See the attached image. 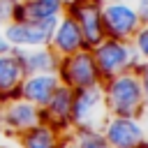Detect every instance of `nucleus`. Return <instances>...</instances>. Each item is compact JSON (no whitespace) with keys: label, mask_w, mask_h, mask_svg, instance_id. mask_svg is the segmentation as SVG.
<instances>
[{"label":"nucleus","mask_w":148,"mask_h":148,"mask_svg":"<svg viewBox=\"0 0 148 148\" xmlns=\"http://www.w3.org/2000/svg\"><path fill=\"white\" fill-rule=\"evenodd\" d=\"M60 76L58 72H42V74H25L23 81L18 83V97L44 109L49 104V99L53 97V92L60 86Z\"/></svg>","instance_id":"nucleus-10"},{"label":"nucleus","mask_w":148,"mask_h":148,"mask_svg":"<svg viewBox=\"0 0 148 148\" xmlns=\"http://www.w3.org/2000/svg\"><path fill=\"white\" fill-rule=\"evenodd\" d=\"M136 74H139V81H141V90H143V102L148 104V62H139L136 67Z\"/></svg>","instance_id":"nucleus-20"},{"label":"nucleus","mask_w":148,"mask_h":148,"mask_svg":"<svg viewBox=\"0 0 148 148\" xmlns=\"http://www.w3.org/2000/svg\"><path fill=\"white\" fill-rule=\"evenodd\" d=\"M25 74H42V72H56L60 58L56 56V51L51 46H35V49H12Z\"/></svg>","instance_id":"nucleus-12"},{"label":"nucleus","mask_w":148,"mask_h":148,"mask_svg":"<svg viewBox=\"0 0 148 148\" xmlns=\"http://www.w3.org/2000/svg\"><path fill=\"white\" fill-rule=\"evenodd\" d=\"M67 0H21L18 14L14 21H46L60 18L65 14Z\"/></svg>","instance_id":"nucleus-14"},{"label":"nucleus","mask_w":148,"mask_h":148,"mask_svg":"<svg viewBox=\"0 0 148 148\" xmlns=\"http://www.w3.org/2000/svg\"><path fill=\"white\" fill-rule=\"evenodd\" d=\"M23 148H62L60 130L53 125H35L23 132Z\"/></svg>","instance_id":"nucleus-16"},{"label":"nucleus","mask_w":148,"mask_h":148,"mask_svg":"<svg viewBox=\"0 0 148 148\" xmlns=\"http://www.w3.org/2000/svg\"><path fill=\"white\" fill-rule=\"evenodd\" d=\"M62 148H76V143H74V141H72V143H65V146H62Z\"/></svg>","instance_id":"nucleus-23"},{"label":"nucleus","mask_w":148,"mask_h":148,"mask_svg":"<svg viewBox=\"0 0 148 148\" xmlns=\"http://www.w3.org/2000/svg\"><path fill=\"white\" fill-rule=\"evenodd\" d=\"M56 72H58L60 81H62L65 86H69L72 90H79V88H88V86L102 83L99 69H97V62H95L90 49H81V51L72 53V56L60 58Z\"/></svg>","instance_id":"nucleus-4"},{"label":"nucleus","mask_w":148,"mask_h":148,"mask_svg":"<svg viewBox=\"0 0 148 148\" xmlns=\"http://www.w3.org/2000/svg\"><path fill=\"white\" fill-rule=\"evenodd\" d=\"M102 134L106 136L111 148H141V146H146L143 127L139 125L136 118L109 116L102 127Z\"/></svg>","instance_id":"nucleus-8"},{"label":"nucleus","mask_w":148,"mask_h":148,"mask_svg":"<svg viewBox=\"0 0 148 148\" xmlns=\"http://www.w3.org/2000/svg\"><path fill=\"white\" fill-rule=\"evenodd\" d=\"M102 25H104L106 37L130 42V37L139 30L141 21H139V16L130 2L109 0V2H102Z\"/></svg>","instance_id":"nucleus-7"},{"label":"nucleus","mask_w":148,"mask_h":148,"mask_svg":"<svg viewBox=\"0 0 148 148\" xmlns=\"http://www.w3.org/2000/svg\"><path fill=\"white\" fill-rule=\"evenodd\" d=\"M7 51H12V46H9V42L5 39V35L0 30V53H7Z\"/></svg>","instance_id":"nucleus-22"},{"label":"nucleus","mask_w":148,"mask_h":148,"mask_svg":"<svg viewBox=\"0 0 148 148\" xmlns=\"http://www.w3.org/2000/svg\"><path fill=\"white\" fill-rule=\"evenodd\" d=\"M25 72L14 51L0 53V99L18 97V83L23 81Z\"/></svg>","instance_id":"nucleus-13"},{"label":"nucleus","mask_w":148,"mask_h":148,"mask_svg":"<svg viewBox=\"0 0 148 148\" xmlns=\"http://www.w3.org/2000/svg\"><path fill=\"white\" fill-rule=\"evenodd\" d=\"M132 7L136 12L139 21L141 23H148V0H136V5H132Z\"/></svg>","instance_id":"nucleus-21"},{"label":"nucleus","mask_w":148,"mask_h":148,"mask_svg":"<svg viewBox=\"0 0 148 148\" xmlns=\"http://www.w3.org/2000/svg\"><path fill=\"white\" fill-rule=\"evenodd\" d=\"M2 25H5V23H2V18H0V28H2Z\"/></svg>","instance_id":"nucleus-24"},{"label":"nucleus","mask_w":148,"mask_h":148,"mask_svg":"<svg viewBox=\"0 0 148 148\" xmlns=\"http://www.w3.org/2000/svg\"><path fill=\"white\" fill-rule=\"evenodd\" d=\"M49 46L56 51L58 58H65V56H72V53L86 49V46H83L81 30H79V23H76L67 12L58 18V25H56V30H53V35H51Z\"/></svg>","instance_id":"nucleus-11"},{"label":"nucleus","mask_w":148,"mask_h":148,"mask_svg":"<svg viewBox=\"0 0 148 148\" xmlns=\"http://www.w3.org/2000/svg\"><path fill=\"white\" fill-rule=\"evenodd\" d=\"M58 25V18L46 21H9L0 30L12 49H35V46H49L51 35Z\"/></svg>","instance_id":"nucleus-5"},{"label":"nucleus","mask_w":148,"mask_h":148,"mask_svg":"<svg viewBox=\"0 0 148 148\" xmlns=\"http://www.w3.org/2000/svg\"><path fill=\"white\" fill-rule=\"evenodd\" d=\"M102 88H104V102H106L109 116L136 118L146 106L136 69H127L123 74H116L102 81Z\"/></svg>","instance_id":"nucleus-1"},{"label":"nucleus","mask_w":148,"mask_h":148,"mask_svg":"<svg viewBox=\"0 0 148 148\" xmlns=\"http://www.w3.org/2000/svg\"><path fill=\"white\" fill-rule=\"evenodd\" d=\"M0 113H2V125L7 130H16V132H25L42 123L39 106H35L21 97L0 99Z\"/></svg>","instance_id":"nucleus-9"},{"label":"nucleus","mask_w":148,"mask_h":148,"mask_svg":"<svg viewBox=\"0 0 148 148\" xmlns=\"http://www.w3.org/2000/svg\"><path fill=\"white\" fill-rule=\"evenodd\" d=\"M106 118H109V111H106L102 83L74 90L69 123L76 130H102L104 123H106Z\"/></svg>","instance_id":"nucleus-2"},{"label":"nucleus","mask_w":148,"mask_h":148,"mask_svg":"<svg viewBox=\"0 0 148 148\" xmlns=\"http://www.w3.org/2000/svg\"><path fill=\"white\" fill-rule=\"evenodd\" d=\"M18 7H21V0H0V18H2V23L14 21L16 14H18Z\"/></svg>","instance_id":"nucleus-19"},{"label":"nucleus","mask_w":148,"mask_h":148,"mask_svg":"<svg viewBox=\"0 0 148 148\" xmlns=\"http://www.w3.org/2000/svg\"><path fill=\"white\" fill-rule=\"evenodd\" d=\"M74 143H76V148H111V143L106 141L102 130H76Z\"/></svg>","instance_id":"nucleus-17"},{"label":"nucleus","mask_w":148,"mask_h":148,"mask_svg":"<svg viewBox=\"0 0 148 148\" xmlns=\"http://www.w3.org/2000/svg\"><path fill=\"white\" fill-rule=\"evenodd\" d=\"M65 12L79 23L86 49H95L106 37L104 25H102V2L99 0H67Z\"/></svg>","instance_id":"nucleus-6"},{"label":"nucleus","mask_w":148,"mask_h":148,"mask_svg":"<svg viewBox=\"0 0 148 148\" xmlns=\"http://www.w3.org/2000/svg\"><path fill=\"white\" fill-rule=\"evenodd\" d=\"M92 51V58L97 62V69H99V76L102 81L116 76V74H123L127 69H134L139 65V58H136V51L130 42L125 39H111V37H104Z\"/></svg>","instance_id":"nucleus-3"},{"label":"nucleus","mask_w":148,"mask_h":148,"mask_svg":"<svg viewBox=\"0 0 148 148\" xmlns=\"http://www.w3.org/2000/svg\"><path fill=\"white\" fill-rule=\"evenodd\" d=\"M99 2H109V0H99Z\"/></svg>","instance_id":"nucleus-25"},{"label":"nucleus","mask_w":148,"mask_h":148,"mask_svg":"<svg viewBox=\"0 0 148 148\" xmlns=\"http://www.w3.org/2000/svg\"><path fill=\"white\" fill-rule=\"evenodd\" d=\"M72 95L74 90L65 83L58 86V90L53 92V97L49 99V104L44 106V113H42V120H49V125L53 127H62V125H69V111H72Z\"/></svg>","instance_id":"nucleus-15"},{"label":"nucleus","mask_w":148,"mask_h":148,"mask_svg":"<svg viewBox=\"0 0 148 148\" xmlns=\"http://www.w3.org/2000/svg\"><path fill=\"white\" fill-rule=\"evenodd\" d=\"M132 46L136 51L139 62H148V23H141L139 30L132 35Z\"/></svg>","instance_id":"nucleus-18"}]
</instances>
